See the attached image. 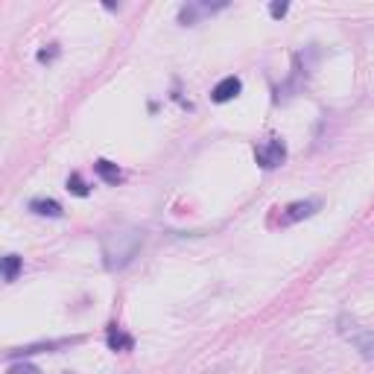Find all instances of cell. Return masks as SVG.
<instances>
[{
    "label": "cell",
    "mask_w": 374,
    "mask_h": 374,
    "mask_svg": "<svg viewBox=\"0 0 374 374\" xmlns=\"http://www.w3.org/2000/svg\"><path fill=\"white\" fill-rule=\"evenodd\" d=\"M30 211H33L35 216H50V219L65 216V208L56 202V199H33V202H30Z\"/></svg>",
    "instance_id": "9"
},
{
    "label": "cell",
    "mask_w": 374,
    "mask_h": 374,
    "mask_svg": "<svg viewBox=\"0 0 374 374\" xmlns=\"http://www.w3.org/2000/svg\"><path fill=\"white\" fill-rule=\"evenodd\" d=\"M67 190H70L73 196H88V193H91V190H88V185L82 182L79 172H70V176H67Z\"/></svg>",
    "instance_id": "12"
},
{
    "label": "cell",
    "mask_w": 374,
    "mask_h": 374,
    "mask_svg": "<svg viewBox=\"0 0 374 374\" xmlns=\"http://www.w3.org/2000/svg\"><path fill=\"white\" fill-rule=\"evenodd\" d=\"M94 172H97V176L99 179H103L106 185H117V182H123V170L114 164V161H109V158H97L94 161Z\"/></svg>",
    "instance_id": "8"
},
{
    "label": "cell",
    "mask_w": 374,
    "mask_h": 374,
    "mask_svg": "<svg viewBox=\"0 0 374 374\" xmlns=\"http://www.w3.org/2000/svg\"><path fill=\"white\" fill-rule=\"evenodd\" d=\"M222 9H229V0H219V4H185L179 9V23L182 27H196L202 18H208L214 12H222Z\"/></svg>",
    "instance_id": "5"
},
{
    "label": "cell",
    "mask_w": 374,
    "mask_h": 374,
    "mask_svg": "<svg viewBox=\"0 0 374 374\" xmlns=\"http://www.w3.org/2000/svg\"><path fill=\"white\" fill-rule=\"evenodd\" d=\"M243 91V79L240 77H226V79H219L211 91V99L214 103H231L234 97H240Z\"/></svg>",
    "instance_id": "7"
},
{
    "label": "cell",
    "mask_w": 374,
    "mask_h": 374,
    "mask_svg": "<svg viewBox=\"0 0 374 374\" xmlns=\"http://www.w3.org/2000/svg\"><path fill=\"white\" fill-rule=\"evenodd\" d=\"M287 12H290V4H284V0H281V4H269V15L275 21H281Z\"/></svg>",
    "instance_id": "14"
},
{
    "label": "cell",
    "mask_w": 374,
    "mask_h": 374,
    "mask_svg": "<svg viewBox=\"0 0 374 374\" xmlns=\"http://www.w3.org/2000/svg\"><path fill=\"white\" fill-rule=\"evenodd\" d=\"M109 348H111V351H132V348H135V339L129 336V334H123L117 325H111L109 328Z\"/></svg>",
    "instance_id": "10"
},
{
    "label": "cell",
    "mask_w": 374,
    "mask_h": 374,
    "mask_svg": "<svg viewBox=\"0 0 374 374\" xmlns=\"http://www.w3.org/2000/svg\"><path fill=\"white\" fill-rule=\"evenodd\" d=\"M339 334L357 348L363 360H374V331L360 328L357 321L348 316H339Z\"/></svg>",
    "instance_id": "2"
},
{
    "label": "cell",
    "mask_w": 374,
    "mask_h": 374,
    "mask_svg": "<svg viewBox=\"0 0 374 374\" xmlns=\"http://www.w3.org/2000/svg\"><path fill=\"white\" fill-rule=\"evenodd\" d=\"M284 158H287V146H284L281 138H272V141H266L263 146L255 149V161H258L263 170H275V167H281Z\"/></svg>",
    "instance_id": "6"
},
{
    "label": "cell",
    "mask_w": 374,
    "mask_h": 374,
    "mask_svg": "<svg viewBox=\"0 0 374 374\" xmlns=\"http://www.w3.org/2000/svg\"><path fill=\"white\" fill-rule=\"evenodd\" d=\"M82 336H70V339H50V342H33V345H23V348H12L6 351V360H18V357H33V354H53V351H65L70 345H79Z\"/></svg>",
    "instance_id": "3"
},
{
    "label": "cell",
    "mask_w": 374,
    "mask_h": 374,
    "mask_svg": "<svg viewBox=\"0 0 374 374\" xmlns=\"http://www.w3.org/2000/svg\"><path fill=\"white\" fill-rule=\"evenodd\" d=\"M59 53H62L59 44H50L47 50H38V56H35V59H38L41 65H50V62H56V59H59Z\"/></svg>",
    "instance_id": "13"
},
{
    "label": "cell",
    "mask_w": 374,
    "mask_h": 374,
    "mask_svg": "<svg viewBox=\"0 0 374 374\" xmlns=\"http://www.w3.org/2000/svg\"><path fill=\"white\" fill-rule=\"evenodd\" d=\"M319 211H321V199H298V202H290L281 211V226H295V222L310 219Z\"/></svg>",
    "instance_id": "4"
},
{
    "label": "cell",
    "mask_w": 374,
    "mask_h": 374,
    "mask_svg": "<svg viewBox=\"0 0 374 374\" xmlns=\"http://www.w3.org/2000/svg\"><path fill=\"white\" fill-rule=\"evenodd\" d=\"M21 272H23V258L6 255V258H4V281H6V284H15Z\"/></svg>",
    "instance_id": "11"
},
{
    "label": "cell",
    "mask_w": 374,
    "mask_h": 374,
    "mask_svg": "<svg viewBox=\"0 0 374 374\" xmlns=\"http://www.w3.org/2000/svg\"><path fill=\"white\" fill-rule=\"evenodd\" d=\"M143 248V231L138 229H123V231H111L106 234L103 240V266L109 272H120V269H126L138 252Z\"/></svg>",
    "instance_id": "1"
},
{
    "label": "cell",
    "mask_w": 374,
    "mask_h": 374,
    "mask_svg": "<svg viewBox=\"0 0 374 374\" xmlns=\"http://www.w3.org/2000/svg\"><path fill=\"white\" fill-rule=\"evenodd\" d=\"M6 374H41L35 365H30V363H21V365H12Z\"/></svg>",
    "instance_id": "15"
}]
</instances>
